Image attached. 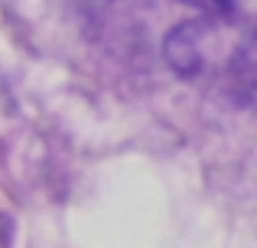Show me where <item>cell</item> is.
Segmentation results:
<instances>
[{
  "instance_id": "obj_2",
  "label": "cell",
  "mask_w": 257,
  "mask_h": 248,
  "mask_svg": "<svg viewBox=\"0 0 257 248\" xmlns=\"http://www.w3.org/2000/svg\"><path fill=\"white\" fill-rule=\"evenodd\" d=\"M192 10H202L205 17H234V10L241 7V0H182Z\"/></svg>"
},
{
  "instance_id": "obj_1",
  "label": "cell",
  "mask_w": 257,
  "mask_h": 248,
  "mask_svg": "<svg viewBox=\"0 0 257 248\" xmlns=\"http://www.w3.org/2000/svg\"><path fill=\"white\" fill-rule=\"evenodd\" d=\"M166 59L182 75H225L231 92L257 108V26L228 36V17H205L170 33Z\"/></svg>"
}]
</instances>
